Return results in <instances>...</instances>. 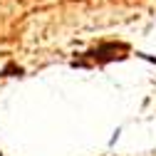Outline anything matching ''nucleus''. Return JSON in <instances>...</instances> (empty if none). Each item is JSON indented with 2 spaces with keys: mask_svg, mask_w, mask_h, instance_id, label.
Here are the masks:
<instances>
[{
  "mask_svg": "<svg viewBox=\"0 0 156 156\" xmlns=\"http://www.w3.org/2000/svg\"><path fill=\"white\" fill-rule=\"evenodd\" d=\"M129 55V45L126 42H102L92 50H87L82 57L72 60V67H104L109 62H116V60H126Z\"/></svg>",
  "mask_w": 156,
  "mask_h": 156,
  "instance_id": "nucleus-1",
  "label": "nucleus"
},
{
  "mask_svg": "<svg viewBox=\"0 0 156 156\" xmlns=\"http://www.w3.org/2000/svg\"><path fill=\"white\" fill-rule=\"evenodd\" d=\"M12 74H23V67H17L15 62H8L3 69H0V77H12Z\"/></svg>",
  "mask_w": 156,
  "mask_h": 156,
  "instance_id": "nucleus-2",
  "label": "nucleus"
}]
</instances>
